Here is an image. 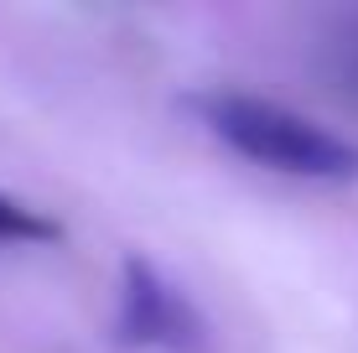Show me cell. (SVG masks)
I'll return each mask as SVG.
<instances>
[{
    "instance_id": "1",
    "label": "cell",
    "mask_w": 358,
    "mask_h": 353,
    "mask_svg": "<svg viewBox=\"0 0 358 353\" xmlns=\"http://www.w3.org/2000/svg\"><path fill=\"white\" fill-rule=\"evenodd\" d=\"M197 120L213 130L224 145L239 156L291 177H317V182H348L358 177V145L322 130L317 120L280 109L255 94H197L192 99Z\"/></svg>"
},
{
    "instance_id": "2",
    "label": "cell",
    "mask_w": 358,
    "mask_h": 353,
    "mask_svg": "<svg viewBox=\"0 0 358 353\" xmlns=\"http://www.w3.org/2000/svg\"><path fill=\"white\" fill-rule=\"evenodd\" d=\"M115 338L125 348H177L192 353L203 343V317L171 281L151 271L145 260H125V286H120V322Z\"/></svg>"
},
{
    "instance_id": "3",
    "label": "cell",
    "mask_w": 358,
    "mask_h": 353,
    "mask_svg": "<svg viewBox=\"0 0 358 353\" xmlns=\"http://www.w3.org/2000/svg\"><path fill=\"white\" fill-rule=\"evenodd\" d=\"M52 239H63L57 218H47V213H36L0 192V245H52Z\"/></svg>"
}]
</instances>
